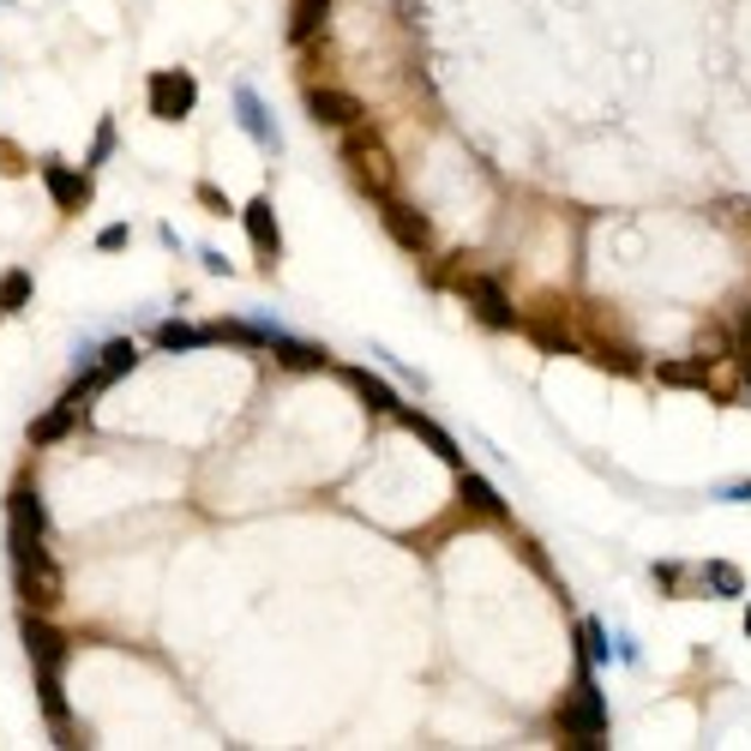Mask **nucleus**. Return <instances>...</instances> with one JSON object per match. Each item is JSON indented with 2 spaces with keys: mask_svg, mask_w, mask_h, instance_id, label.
<instances>
[{
  "mask_svg": "<svg viewBox=\"0 0 751 751\" xmlns=\"http://www.w3.org/2000/svg\"><path fill=\"white\" fill-rule=\"evenodd\" d=\"M343 163H349V174H356V187H361L367 199H391L397 193V163H391L385 144H379L373 127H349Z\"/></svg>",
  "mask_w": 751,
  "mask_h": 751,
  "instance_id": "nucleus-1",
  "label": "nucleus"
},
{
  "mask_svg": "<svg viewBox=\"0 0 751 751\" xmlns=\"http://www.w3.org/2000/svg\"><path fill=\"white\" fill-rule=\"evenodd\" d=\"M12 578H19V601L37 613H49L61 601V565L49 559L42 541H12Z\"/></svg>",
  "mask_w": 751,
  "mask_h": 751,
  "instance_id": "nucleus-2",
  "label": "nucleus"
},
{
  "mask_svg": "<svg viewBox=\"0 0 751 751\" xmlns=\"http://www.w3.org/2000/svg\"><path fill=\"white\" fill-rule=\"evenodd\" d=\"M559 733L578 745H601V733H608V703H601V691L589 673H578V685H571L565 710H559Z\"/></svg>",
  "mask_w": 751,
  "mask_h": 751,
  "instance_id": "nucleus-3",
  "label": "nucleus"
},
{
  "mask_svg": "<svg viewBox=\"0 0 751 751\" xmlns=\"http://www.w3.org/2000/svg\"><path fill=\"white\" fill-rule=\"evenodd\" d=\"M458 294L469 307H475L481 319H488V326H518V307H511V294H505V283H499V277H481V271H458Z\"/></svg>",
  "mask_w": 751,
  "mask_h": 751,
  "instance_id": "nucleus-4",
  "label": "nucleus"
},
{
  "mask_svg": "<svg viewBox=\"0 0 751 751\" xmlns=\"http://www.w3.org/2000/svg\"><path fill=\"white\" fill-rule=\"evenodd\" d=\"M193 102H199V84H193V72H151V114L157 121H187L193 114Z\"/></svg>",
  "mask_w": 751,
  "mask_h": 751,
  "instance_id": "nucleus-5",
  "label": "nucleus"
},
{
  "mask_svg": "<svg viewBox=\"0 0 751 751\" xmlns=\"http://www.w3.org/2000/svg\"><path fill=\"white\" fill-rule=\"evenodd\" d=\"M307 114H313L319 127H361L367 121V102L356 97V91H337V84H313L307 91Z\"/></svg>",
  "mask_w": 751,
  "mask_h": 751,
  "instance_id": "nucleus-6",
  "label": "nucleus"
},
{
  "mask_svg": "<svg viewBox=\"0 0 751 751\" xmlns=\"http://www.w3.org/2000/svg\"><path fill=\"white\" fill-rule=\"evenodd\" d=\"M379 217H385L391 241L403 247V253H427V247H433V223H427L421 211H409V204H397V193L379 199Z\"/></svg>",
  "mask_w": 751,
  "mask_h": 751,
  "instance_id": "nucleus-7",
  "label": "nucleus"
},
{
  "mask_svg": "<svg viewBox=\"0 0 751 751\" xmlns=\"http://www.w3.org/2000/svg\"><path fill=\"white\" fill-rule=\"evenodd\" d=\"M24 650H31L37 673H61V661H67V638H61V631H54L49 620H42L37 608H24Z\"/></svg>",
  "mask_w": 751,
  "mask_h": 751,
  "instance_id": "nucleus-8",
  "label": "nucleus"
},
{
  "mask_svg": "<svg viewBox=\"0 0 751 751\" xmlns=\"http://www.w3.org/2000/svg\"><path fill=\"white\" fill-rule=\"evenodd\" d=\"M7 529H12L7 541H42V535H49V518H42L37 488H12V499H7Z\"/></svg>",
  "mask_w": 751,
  "mask_h": 751,
  "instance_id": "nucleus-9",
  "label": "nucleus"
},
{
  "mask_svg": "<svg viewBox=\"0 0 751 751\" xmlns=\"http://www.w3.org/2000/svg\"><path fill=\"white\" fill-rule=\"evenodd\" d=\"M84 409H91V403H84V397H61V403H54L49 409V415H42V421H31V445H61V439L72 433V427H79L84 421Z\"/></svg>",
  "mask_w": 751,
  "mask_h": 751,
  "instance_id": "nucleus-10",
  "label": "nucleus"
},
{
  "mask_svg": "<svg viewBox=\"0 0 751 751\" xmlns=\"http://www.w3.org/2000/svg\"><path fill=\"white\" fill-rule=\"evenodd\" d=\"M559 307H548V313H535V319H523V331L535 337L541 349H548V356H583V337L565 326V319H553Z\"/></svg>",
  "mask_w": 751,
  "mask_h": 751,
  "instance_id": "nucleus-11",
  "label": "nucleus"
},
{
  "mask_svg": "<svg viewBox=\"0 0 751 751\" xmlns=\"http://www.w3.org/2000/svg\"><path fill=\"white\" fill-rule=\"evenodd\" d=\"M42 187H49V199L61 204V211H79V204L91 199V181H84V174H72L67 163H42Z\"/></svg>",
  "mask_w": 751,
  "mask_h": 751,
  "instance_id": "nucleus-12",
  "label": "nucleus"
},
{
  "mask_svg": "<svg viewBox=\"0 0 751 751\" xmlns=\"http://www.w3.org/2000/svg\"><path fill=\"white\" fill-rule=\"evenodd\" d=\"M397 421H403V427H409V433H421V439H427V445H433V458H439V463L463 469V451H458V439H451V433H445V427H439V421H427V415H415V409H397Z\"/></svg>",
  "mask_w": 751,
  "mask_h": 751,
  "instance_id": "nucleus-13",
  "label": "nucleus"
},
{
  "mask_svg": "<svg viewBox=\"0 0 751 751\" xmlns=\"http://www.w3.org/2000/svg\"><path fill=\"white\" fill-rule=\"evenodd\" d=\"M241 223H247V241L259 247L264 259H277V247H283V234H277V211H271V199H253L241 211Z\"/></svg>",
  "mask_w": 751,
  "mask_h": 751,
  "instance_id": "nucleus-14",
  "label": "nucleus"
},
{
  "mask_svg": "<svg viewBox=\"0 0 751 751\" xmlns=\"http://www.w3.org/2000/svg\"><path fill=\"white\" fill-rule=\"evenodd\" d=\"M655 379H661V385H673V391H710V361H703V356H691V361H661Z\"/></svg>",
  "mask_w": 751,
  "mask_h": 751,
  "instance_id": "nucleus-15",
  "label": "nucleus"
},
{
  "mask_svg": "<svg viewBox=\"0 0 751 751\" xmlns=\"http://www.w3.org/2000/svg\"><path fill=\"white\" fill-rule=\"evenodd\" d=\"M132 367H139V349H132L127 337H121V343H109V349H102V361L91 367L97 391H109V385H114V379H121V373H132Z\"/></svg>",
  "mask_w": 751,
  "mask_h": 751,
  "instance_id": "nucleus-16",
  "label": "nucleus"
},
{
  "mask_svg": "<svg viewBox=\"0 0 751 751\" xmlns=\"http://www.w3.org/2000/svg\"><path fill=\"white\" fill-rule=\"evenodd\" d=\"M349 385L361 391V403L373 409V415H397V409H403V403H397V391L385 385V379H373L367 367H356V373H349Z\"/></svg>",
  "mask_w": 751,
  "mask_h": 751,
  "instance_id": "nucleus-17",
  "label": "nucleus"
},
{
  "mask_svg": "<svg viewBox=\"0 0 751 751\" xmlns=\"http://www.w3.org/2000/svg\"><path fill=\"white\" fill-rule=\"evenodd\" d=\"M217 326H181V319H169V326H157V343L163 349H204V343H217Z\"/></svg>",
  "mask_w": 751,
  "mask_h": 751,
  "instance_id": "nucleus-18",
  "label": "nucleus"
},
{
  "mask_svg": "<svg viewBox=\"0 0 751 751\" xmlns=\"http://www.w3.org/2000/svg\"><path fill=\"white\" fill-rule=\"evenodd\" d=\"M234 109H241V127H247V132H253V139L264 144V151H277V127H271V121H264L259 97H253V91H247V84H241V91H234Z\"/></svg>",
  "mask_w": 751,
  "mask_h": 751,
  "instance_id": "nucleus-19",
  "label": "nucleus"
},
{
  "mask_svg": "<svg viewBox=\"0 0 751 751\" xmlns=\"http://www.w3.org/2000/svg\"><path fill=\"white\" fill-rule=\"evenodd\" d=\"M326 12H331V0H294L289 42H313V31H326Z\"/></svg>",
  "mask_w": 751,
  "mask_h": 751,
  "instance_id": "nucleus-20",
  "label": "nucleus"
},
{
  "mask_svg": "<svg viewBox=\"0 0 751 751\" xmlns=\"http://www.w3.org/2000/svg\"><path fill=\"white\" fill-rule=\"evenodd\" d=\"M271 349H277V361H283V367H326L331 361L319 343H294V337H283V331L271 337Z\"/></svg>",
  "mask_w": 751,
  "mask_h": 751,
  "instance_id": "nucleus-21",
  "label": "nucleus"
},
{
  "mask_svg": "<svg viewBox=\"0 0 751 751\" xmlns=\"http://www.w3.org/2000/svg\"><path fill=\"white\" fill-rule=\"evenodd\" d=\"M463 505H475L481 518H505V499H499L481 475H463Z\"/></svg>",
  "mask_w": 751,
  "mask_h": 751,
  "instance_id": "nucleus-22",
  "label": "nucleus"
},
{
  "mask_svg": "<svg viewBox=\"0 0 751 751\" xmlns=\"http://www.w3.org/2000/svg\"><path fill=\"white\" fill-rule=\"evenodd\" d=\"M31 307V271H7L0 277V313H24Z\"/></svg>",
  "mask_w": 751,
  "mask_h": 751,
  "instance_id": "nucleus-23",
  "label": "nucleus"
},
{
  "mask_svg": "<svg viewBox=\"0 0 751 751\" xmlns=\"http://www.w3.org/2000/svg\"><path fill=\"white\" fill-rule=\"evenodd\" d=\"M589 361L613 367V373H638V356H631L625 343H608V337H601V343H595V356H589Z\"/></svg>",
  "mask_w": 751,
  "mask_h": 751,
  "instance_id": "nucleus-24",
  "label": "nucleus"
},
{
  "mask_svg": "<svg viewBox=\"0 0 751 751\" xmlns=\"http://www.w3.org/2000/svg\"><path fill=\"white\" fill-rule=\"evenodd\" d=\"M703 583H710L715 595H745L740 571H733V565H721V559H710V565H703Z\"/></svg>",
  "mask_w": 751,
  "mask_h": 751,
  "instance_id": "nucleus-25",
  "label": "nucleus"
},
{
  "mask_svg": "<svg viewBox=\"0 0 751 751\" xmlns=\"http://www.w3.org/2000/svg\"><path fill=\"white\" fill-rule=\"evenodd\" d=\"M578 638H583V661H589V668H595V661H608V625H601V620H583Z\"/></svg>",
  "mask_w": 751,
  "mask_h": 751,
  "instance_id": "nucleus-26",
  "label": "nucleus"
},
{
  "mask_svg": "<svg viewBox=\"0 0 751 751\" xmlns=\"http://www.w3.org/2000/svg\"><path fill=\"white\" fill-rule=\"evenodd\" d=\"M109 151H114V121H102L97 127V144H91V163H102Z\"/></svg>",
  "mask_w": 751,
  "mask_h": 751,
  "instance_id": "nucleus-27",
  "label": "nucleus"
},
{
  "mask_svg": "<svg viewBox=\"0 0 751 751\" xmlns=\"http://www.w3.org/2000/svg\"><path fill=\"white\" fill-rule=\"evenodd\" d=\"M97 247H102V253H114V247H127V223H109V229L97 234Z\"/></svg>",
  "mask_w": 751,
  "mask_h": 751,
  "instance_id": "nucleus-28",
  "label": "nucleus"
},
{
  "mask_svg": "<svg viewBox=\"0 0 751 751\" xmlns=\"http://www.w3.org/2000/svg\"><path fill=\"white\" fill-rule=\"evenodd\" d=\"M715 499H728V505H751V481H728Z\"/></svg>",
  "mask_w": 751,
  "mask_h": 751,
  "instance_id": "nucleus-29",
  "label": "nucleus"
},
{
  "mask_svg": "<svg viewBox=\"0 0 751 751\" xmlns=\"http://www.w3.org/2000/svg\"><path fill=\"white\" fill-rule=\"evenodd\" d=\"M199 199H204V204H211V211H217V217H229V199H223V193H217V187H199Z\"/></svg>",
  "mask_w": 751,
  "mask_h": 751,
  "instance_id": "nucleus-30",
  "label": "nucleus"
},
{
  "mask_svg": "<svg viewBox=\"0 0 751 751\" xmlns=\"http://www.w3.org/2000/svg\"><path fill=\"white\" fill-rule=\"evenodd\" d=\"M745 631H751V608H745Z\"/></svg>",
  "mask_w": 751,
  "mask_h": 751,
  "instance_id": "nucleus-31",
  "label": "nucleus"
}]
</instances>
